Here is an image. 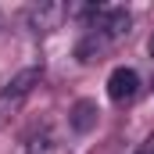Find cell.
<instances>
[{
  "mask_svg": "<svg viewBox=\"0 0 154 154\" xmlns=\"http://www.w3.org/2000/svg\"><path fill=\"white\" fill-rule=\"evenodd\" d=\"M65 14H68L65 4H36V7H29L25 22H29V29H36V32H50V29L61 25Z\"/></svg>",
  "mask_w": 154,
  "mask_h": 154,
  "instance_id": "277c9868",
  "label": "cell"
},
{
  "mask_svg": "<svg viewBox=\"0 0 154 154\" xmlns=\"http://www.w3.org/2000/svg\"><path fill=\"white\" fill-rule=\"evenodd\" d=\"M97 104L93 100H75L72 104V115H68V125L75 129V133H90L93 125H97Z\"/></svg>",
  "mask_w": 154,
  "mask_h": 154,
  "instance_id": "5b68a950",
  "label": "cell"
},
{
  "mask_svg": "<svg viewBox=\"0 0 154 154\" xmlns=\"http://www.w3.org/2000/svg\"><path fill=\"white\" fill-rule=\"evenodd\" d=\"M39 79H43V68H39V65H29V68H22L14 79H7L4 90H0V111L18 108V104H22V100L39 86Z\"/></svg>",
  "mask_w": 154,
  "mask_h": 154,
  "instance_id": "7a4b0ae2",
  "label": "cell"
},
{
  "mask_svg": "<svg viewBox=\"0 0 154 154\" xmlns=\"http://www.w3.org/2000/svg\"><path fill=\"white\" fill-rule=\"evenodd\" d=\"M50 151H54V140H50L47 129H43V133H32L29 143H25V154H50Z\"/></svg>",
  "mask_w": 154,
  "mask_h": 154,
  "instance_id": "8992f818",
  "label": "cell"
},
{
  "mask_svg": "<svg viewBox=\"0 0 154 154\" xmlns=\"http://www.w3.org/2000/svg\"><path fill=\"white\" fill-rule=\"evenodd\" d=\"M136 93H140V75H136V68L118 65L115 72L108 75V97H111L115 104H125V100H133Z\"/></svg>",
  "mask_w": 154,
  "mask_h": 154,
  "instance_id": "3957f363",
  "label": "cell"
},
{
  "mask_svg": "<svg viewBox=\"0 0 154 154\" xmlns=\"http://www.w3.org/2000/svg\"><path fill=\"white\" fill-rule=\"evenodd\" d=\"M129 25H133V14L118 4H100V7H90V25L75 47L79 61H97L108 47H115L122 36H129Z\"/></svg>",
  "mask_w": 154,
  "mask_h": 154,
  "instance_id": "6da1fadb",
  "label": "cell"
},
{
  "mask_svg": "<svg viewBox=\"0 0 154 154\" xmlns=\"http://www.w3.org/2000/svg\"><path fill=\"white\" fill-rule=\"evenodd\" d=\"M147 54H151V57H154V36L147 39Z\"/></svg>",
  "mask_w": 154,
  "mask_h": 154,
  "instance_id": "ba28073f",
  "label": "cell"
},
{
  "mask_svg": "<svg viewBox=\"0 0 154 154\" xmlns=\"http://www.w3.org/2000/svg\"><path fill=\"white\" fill-rule=\"evenodd\" d=\"M136 154H154V133L143 140V143H140V151H136Z\"/></svg>",
  "mask_w": 154,
  "mask_h": 154,
  "instance_id": "52a82bcc",
  "label": "cell"
}]
</instances>
